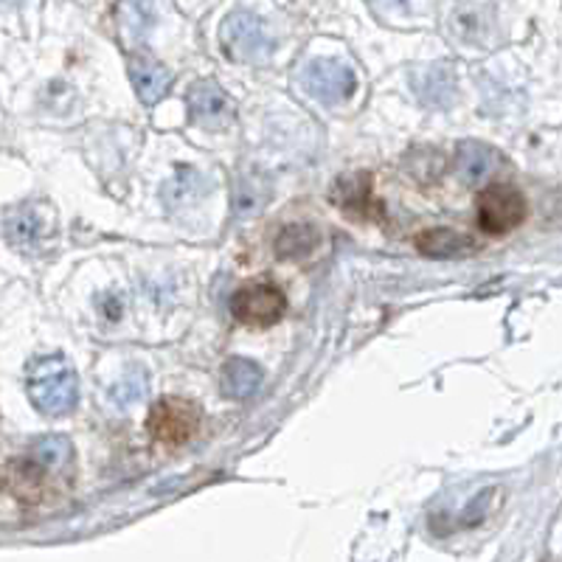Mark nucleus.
Wrapping results in <instances>:
<instances>
[{"instance_id": "f257e3e1", "label": "nucleus", "mask_w": 562, "mask_h": 562, "mask_svg": "<svg viewBox=\"0 0 562 562\" xmlns=\"http://www.w3.org/2000/svg\"><path fill=\"white\" fill-rule=\"evenodd\" d=\"M26 394L45 416H65L79 403L77 371L63 355L34 358L26 369Z\"/></svg>"}, {"instance_id": "f03ea898", "label": "nucleus", "mask_w": 562, "mask_h": 562, "mask_svg": "<svg viewBox=\"0 0 562 562\" xmlns=\"http://www.w3.org/2000/svg\"><path fill=\"white\" fill-rule=\"evenodd\" d=\"M220 40L234 63L262 65L273 54V37L265 29L262 18H256L254 12H245V9H237L223 20Z\"/></svg>"}, {"instance_id": "7ed1b4c3", "label": "nucleus", "mask_w": 562, "mask_h": 562, "mask_svg": "<svg viewBox=\"0 0 562 562\" xmlns=\"http://www.w3.org/2000/svg\"><path fill=\"white\" fill-rule=\"evenodd\" d=\"M231 313L239 324L265 329V326L279 324L281 315L288 313V295L281 288H276L273 281H250L234 293Z\"/></svg>"}, {"instance_id": "20e7f679", "label": "nucleus", "mask_w": 562, "mask_h": 562, "mask_svg": "<svg viewBox=\"0 0 562 562\" xmlns=\"http://www.w3.org/2000/svg\"><path fill=\"white\" fill-rule=\"evenodd\" d=\"M200 422H203V411L198 405L189 403V400H178V396H164L149 411L147 428L160 445L178 448L198 434Z\"/></svg>"}, {"instance_id": "39448f33", "label": "nucleus", "mask_w": 562, "mask_h": 562, "mask_svg": "<svg viewBox=\"0 0 562 562\" xmlns=\"http://www.w3.org/2000/svg\"><path fill=\"white\" fill-rule=\"evenodd\" d=\"M526 220L524 194L509 183H492L479 194V223L486 234H509Z\"/></svg>"}, {"instance_id": "423d86ee", "label": "nucleus", "mask_w": 562, "mask_h": 562, "mask_svg": "<svg viewBox=\"0 0 562 562\" xmlns=\"http://www.w3.org/2000/svg\"><path fill=\"white\" fill-rule=\"evenodd\" d=\"M304 88L324 104H344L346 99L355 97L358 90V77L355 70L338 59H315L304 70Z\"/></svg>"}, {"instance_id": "0eeeda50", "label": "nucleus", "mask_w": 562, "mask_h": 562, "mask_svg": "<svg viewBox=\"0 0 562 562\" xmlns=\"http://www.w3.org/2000/svg\"><path fill=\"white\" fill-rule=\"evenodd\" d=\"M329 198L349 217L363 220V223H378V220H383V203L374 198V180H371L369 172L340 175L335 180Z\"/></svg>"}, {"instance_id": "6e6552de", "label": "nucleus", "mask_w": 562, "mask_h": 562, "mask_svg": "<svg viewBox=\"0 0 562 562\" xmlns=\"http://www.w3.org/2000/svg\"><path fill=\"white\" fill-rule=\"evenodd\" d=\"M48 473L34 456L26 459H9L3 467V486L12 495L18 504L23 506H40L45 501V492L52 490L48 486Z\"/></svg>"}, {"instance_id": "1a4fd4ad", "label": "nucleus", "mask_w": 562, "mask_h": 562, "mask_svg": "<svg viewBox=\"0 0 562 562\" xmlns=\"http://www.w3.org/2000/svg\"><path fill=\"white\" fill-rule=\"evenodd\" d=\"M54 225L45 220V209L37 203L18 205L7 214V239L14 248H37L45 243V237L52 234Z\"/></svg>"}, {"instance_id": "9d476101", "label": "nucleus", "mask_w": 562, "mask_h": 562, "mask_svg": "<svg viewBox=\"0 0 562 562\" xmlns=\"http://www.w3.org/2000/svg\"><path fill=\"white\" fill-rule=\"evenodd\" d=\"M416 97L428 108L448 110L456 102V74L445 63H434L414 74Z\"/></svg>"}, {"instance_id": "9b49d317", "label": "nucleus", "mask_w": 562, "mask_h": 562, "mask_svg": "<svg viewBox=\"0 0 562 562\" xmlns=\"http://www.w3.org/2000/svg\"><path fill=\"white\" fill-rule=\"evenodd\" d=\"M189 110H192L194 122L200 124H223L225 119H231L234 108H231V99L225 97L223 88L211 79H203V82H194L192 90H189Z\"/></svg>"}, {"instance_id": "f8f14e48", "label": "nucleus", "mask_w": 562, "mask_h": 562, "mask_svg": "<svg viewBox=\"0 0 562 562\" xmlns=\"http://www.w3.org/2000/svg\"><path fill=\"white\" fill-rule=\"evenodd\" d=\"M130 79H133L135 93L144 104H158L172 88V70L164 68L155 59H130Z\"/></svg>"}, {"instance_id": "ddd939ff", "label": "nucleus", "mask_w": 562, "mask_h": 562, "mask_svg": "<svg viewBox=\"0 0 562 562\" xmlns=\"http://www.w3.org/2000/svg\"><path fill=\"white\" fill-rule=\"evenodd\" d=\"M262 366L248 358H228L223 366V394L231 400H248L262 389Z\"/></svg>"}, {"instance_id": "4468645a", "label": "nucleus", "mask_w": 562, "mask_h": 562, "mask_svg": "<svg viewBox=\"0 0 562 562\" xmlns=\"http://www.w3.org/2000/svg\"><path fill=\"white\" fill-rule=\"evenodd\" d=\"M419 250L430 259H461V256L473 254L475 239L461 234L456 228H434L425 231L419 239H416Z\"/></svg>"}, {"instance_id": "2eb2a0df", "label": "nucleus", "mask_w": 562, "mask_h": 562, "mask_svg": "<svg viewBox=\"0 0 562 562\" xmlns=\"http://www.w3.org/2000/svg\"><path fill=\"white\" fill-rule=\"evenodd\" d=\"M318 231L313 228L310 223H293V225H284L279 231V237H276L273 248L279 259L284 262H299L304 256H310L318 245Z\"/></svg>"}, {"instance_id": "dca6fc26", "label": "nucleus", "mask_w": 562, "mask_h": 562, "mask_svg": "<svg viewBox=\"0 0 562 562\" xmlns=\"http://www.w3.org/2000/svg\"><path fill=\"white\" fill-rule=\"evenodd\" d=\"M498 169V153L490 147H484V144H479V140H470V144H461L459 149V172L464 175L470 183H475V180H484L490 178L492 172Z\"/></svg>"}, {"instance_id": "f3484780", "label": "nucleus", "mask_w": 562, "mask_h": 562, "mask_svg": "<svg viewBox=\"0 0 562 562\" xmlns=\"http://www.w3.org/2000/svg\"><path fill=\"white\" fill-rule=\"evenodd\" d=\"M32 456L52 473H65L74 467V448L65 436H43L34 441Z\"/></svg>"}, {"instance_id": "a211bd4d", "label": "nucleus", "mask_w": 562, "mask_h": 562, "mask_svg": "<svg viewBox=\"0 0 562 562\" xmlns=\"http://www.w3.org/2000/svg\"><path fill=\"white\" fill-rule=\"evenodd\" d=\"M147 371L144 369H135L133 374H127V378H122L119 383L113 385V391H110V396H113V405L119 411L130 408V405L140 403L144 396H147Z\"/></svg>"}, {"instance_id": "6ab92c4d", "label": "nucleus", "mask_w": 562, "mask_h": 562, "mask_svg": "<svg viewBox=\"0 0 562 562\" xmlns=\"http://www.w3.org/2000/svg\"><path fill=\"white\" fill-rule=\"evenodd\" d=\"M122 12L130 14L124 20V29H127V34H133V43L147 37L149 29H153V9L144 7V3H127V7H122Z\"/></svg>"}, {"instance_id": "aec40b11", "label": "nucleus", "mask_w": 562, "mask_h": 562, "mask_svg": "<svg viewBox=\"0 0 562 562\" xmlns=\"http://www.w3.org/2000/svg\"><path fill=\"white\" fill-rule=\"evenodd\" d=\"M492 495H495V490H481L479 498H475L473 504L467 506V512H464V524L467 526H475V524H481V520L486 518V512H490Z\"/></svg>"}]
</instances>
